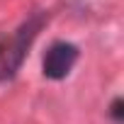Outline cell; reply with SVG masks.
Returning <instances> with one entry per match:
<instances>
[{
  "label": "cell",
  "mask_w": 124,
  "mask_h": 124,
  "mask_svg": "<svg viewBox=\"0 0 124 124\" xmlns=\"http://www.w3.org/2000/svg\"><path fill=\"white\" fill-rule=\"evenodd\" d=\"M41 22H44V17H41V15H34L32 20H27V22L20 27V32L15 34V39H12V44H10V49H8V58H5L3 71H0V80L12 78V76L17 73V68L22 66V58H24L29 44L34 41V37H37Z\"/></svg>",
  "instance_id": "6da1fadb"
},
{
  "label": "cell",
  "mask_w": 124,
  "mask_h": 124,
  "mask_svg": "<svg viewBox=\"0 0 124 124\" xmlns=\"http://www.w3.org/2000/svg\"><path fill=\"white\" fill-rule=\"evenodd\" d=\"M78 61V46L76 44H68V41H56L49 46L46 56H44V76L51 78V80H61L71 73V68L76 66Z\"/></svg>",
  "instance_id": "7a4b0ae2"
},
{
  "label": "cell",
  "mask_w": 124,
  "mask_h": 124,
  "mask_svg": "<svg viewBox=\"0 0 124 124\" xmlns=\"http://www.w3.org/2000/svg\"><path fill=\"white\" fill-rule=\"evenodd\" d=\"M112 117H114L117 122H122V100H114V105H112Z\"/></svg>",
  "instance_id": "3957f363"
}]
</instances>
